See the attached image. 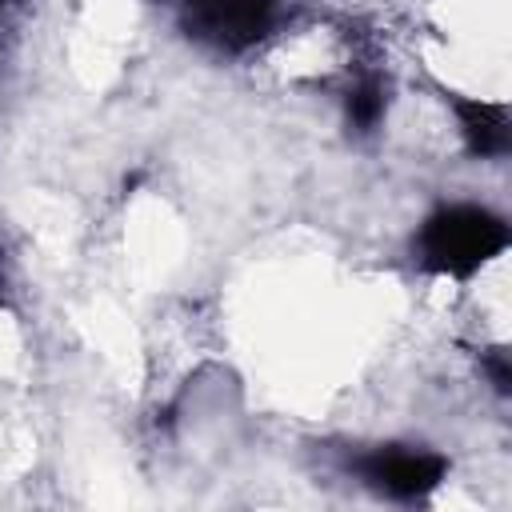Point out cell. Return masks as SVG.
Here are the masks:
<instances>
[{"instance_id":"6","label":"cell","mask_w":512,"mask_h":512,"mask_svg":"<svg viewBox=\"0 0 512 512\" xmlns=\"http://www.w3.org/2000/svg\"><path fill=\"white\" fill-rule=\"evenodd\" d=\"M0 292H4V272H0Z\"/></svg>"},{"instance_id":"1","label":"cell","mask_w":512,"mask_h":512,"mask_svg":"<svg viewBox=\"0 0 512 512\" xmlns=\"http://www.w3.org/2000/svg\"><path fill=\"white\" fill-rule=\"evenodd\" d=\"M504 244H508L504 220L492 216L488 208H476V204L440 208L420 228V256H424V264L436 268V272H452V276L476 272L496 252H504Z\"/></svg>"},{"instance_id":"2","label":"cell","mask_w":512,"mask_h":512,"mask_svg":"<svg viewBox=\"0 0 512 512\" xmlns=\"http://www.w3.org/2000/svg\"><path fill=\"white\" fill-rule=\"evenodd\" d=\"M356 472L396 500H420L444 480V460L424 448H376L356 464Z\"/></svg>"},{"instance_id":"3","label":"cell","mask_w":512,"mask_h":512,"mask_svg":"<svg viewBox=\"0 0 512 512\" xmlns=\"http://www.w3.org/2000/svg\"><path fill=\"white\" fill-rule=\"evenodd\" d=\"M276 0H196L192 28L220 44V48H244L272 24Z\"/></svg>"},{"instance_id":"4","label":"cell","mask_w":512,"mask_h":512,"mask_svg":"<svg viewBox=\"0 0 512 512\" xmlns=\"http://www.w3.org/2000/svg\"><path fill=\"white\" fill-rule=\"evenodd\" d=\"M460 132L476 156H500L508 152V116L500 104L488 100H456Z\"/></svg>"},{"instance_id":"5","label":"cell","mask_w":512,"mask_h":512,"mask_svg":"<svg viewBox=\"0 0 512 512\" xmlns=\"http://www.w3.org/2000/svg\"><path fill=\"white\" fill-rule=\"evenodd\" d=\"M384 116V84L376 76H360L348 92V120L356 128H372Z\"/></svg>"}]
</instances>
